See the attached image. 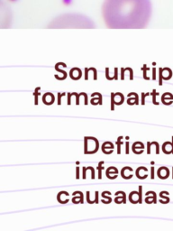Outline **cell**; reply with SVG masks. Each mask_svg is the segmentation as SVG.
Segmentation results:
<instances>
[{
  "mask_svg": "<svg viewBox=\"0 0 173 231\" xmlns=\"http://www.w3.org/2000/svg\"><path fill=\"white\" fill-rule=\"evenodd\" d=\"M151 0H105L102 12L110 28H143L152 16Z\"/></svg>",
  "mask_w": 173,
  "mask_h": 231,
  "instance_id": "cell-1",
  "label": "cell"
},
{
  "mask_svg": "<svg viewBox=\"0 0 173 231\" xmlns=\"http://www.w3.org/2000/svg\"><path fill=\"white\" fill-rule=\"evenodd\" d=\"M51 28H92L94 23L86 16L78 14H65L54 19L49 25Z\"/></svg>",
  "mask_w": 173,
  "mask_h": 231,
  "instance_id": "cell-2",
  "label": "cell"
},
{
  "mask_svg": "<svg viewBox=\"0 0 173 231\" xmlns=\"http://www.w3.org/2000/svg\"><path fill=\"white\" fill-rule=\"evenodd\" d=\"M99 149V142L96 137L85 136L84 137V154L93 155Z\"/></svg>",
  "mask_w": 173,
  "mask_h": 231,
  "instance_id": "cell-3",
  "label": "cell"
},
{
  "mask_svg": "<svg viewBox=\"0 0 173 231\" xmlns=\"http://www.w3.org/2000/svg\"><path fill=\"white\" fill-rule=\"evenodd\" d=\"M145 200L144 201L147 204L157 203V195L154 192H147L145 194Z\"/></svg>",
  "mask_w": 173,
  "mask_h": 231,
  "instance_id": "cell-4",
  "label": "cell"
},
{
  "mask_svg": "<svg viewBox=\"0 0 173 231\" xmlns=\"http://www.w3.org/2000/svg\"><path fill=\"white\" fill-rule=\"evenodd\" d=\"M115 202L117 204H121V203H126V195L124 192L122 191H118L115 192Z\"/></svg>",
  "mask_w": 173,
  "mask_h": 231,
  "instance_id": "cell-5",
  "label": "cell"
},
{
  "mask_svg": "<svg viewBox=\"0 0 173 231\" xmlns=\"http://www.w3.org/2000/svg\"><path fill=\"white\" fill-rule=\"evenodd\" d=\"M69 77H70L72 80H74V81L79 80V79L82 77V72H81V70L77 68V67L71 69V70L69 71Z\"/></svg>",
  "mask_w": 173,
  "mask_h": 231,
  "instance_id": "cell-6",
  "label": "cell"
},
{
  "mask_svg": "<svg viewBox=\"0 0 173 231\" xmlns=\"http://www.w3.org/2000/svg\"><path fill=\"white\" fill-rule=\"evenodd\" d=\"M144 145L142 142H135L133 144V146H132V150L133 152L135 153V155H141L144 153Z\"/></svg>",
  "mask_w": 173,
  "mask_h": 231,
  "instance_id": "cell-7",
  "label": "cell"
},
{
  "mask_svg": "<svg viewBox=\"0 0 173 231\" xmlns=\"http://www.w3.org/2000/svg\"><path fill=\"white\" fill-rule=\"evenodd\" d=\"M55 101V97L52 93L47 92L45 93L42 97V102L45 104V105H52Z\"/></svg>",
  "mask_w": 173,
  "mask_h": 231,
  "instance_id": "cell-8",
  "label": "cell"
},
{
  "mask_svg": "<svg viewBox=\"0 0 173 231\" xmlns=\"http://www.w3.org/2000/svg\"><path fill=\"white\" fill-rule=\"evenodd\" d=\"M157 175H158V177H159L160 179H162V180L167 179V178L170 176V171H169V169H168L167 167L164 166L160 167V168L158 169Z\"/></svg>",
  "mask_w": 173,
  "mask_h": 231,
  "instance_id": "cell-9",
  "label": "cell"
},
{
  "mask_svg": "<svg viewBox=\"0 0 173 231\" xmlns=\"http://www.w3.org/2000/svg\"><path fill=\"white\" fill-rule=\"evenodd\" d=\"M128 105H138L139 104V98L138 95L135 92H131L128 94V99H127Z\"/></svg>",
  "mask_w": 173,
  "mask_h": 231,
  "instance_id": "cell-10",
  "label": "cell"
},
{
  "mask_svg": "<svg viewBox=\"0 0 173 231\" xmlns=\"http://www.w3.org/2000/svg\"><path fill=\"white\" fill-rule=\"evenodd\" d=\"M109 148H111V149H114V148H115L114 145H113V143H111V142H105V143H103V145L101 146L102 152H103L104 154H106V155H111V154L114 152V151L108 150Z\"/></svg>",
  "mask_w": 173,
  "mask_h": 231,
  "instance_id": "cell-11",
  "label": "cell"
},
{
  "mask_svg": "<svg viewBox=\"0 0 173 231\" xmlns=\"http://www.w3.org/2000/svg\"><path fill=\"white\" fill-rule=\"evenodd\" d=\"M72 202L75 204L84 203V200H83V193H82L81 192H73Z\"/></svg>",
  "mask_w": 173,
  "mask_h": 231,
  "instance_id": "cell-12",
  "label": "cell"
},
{
  "mask_svg": "<svg viewBox=\"0 0 173 231\" xmlns=\"http://www.w3.org/2000/svg\"><path fill=\"white\" fill-rule=\"evenodd\" d=\"M162 101L164 105H171L173 102V95L170 92H165L162 97Z\"/></svg>",
  "mask_w": 173,
  "mask_h": 231,
  "instance_id": "cell-13",
  "label": "cell"
},
{
  "mask_svg": "<svg viewBox=\"0 0 173 231\" xmlns=\"http://www.w3.org/2000/svg\"><path fill=\"white\" fill-rule=\"evenodd\" d=\"M129 201L133 204L139 203V192L134 191L129 194Z\"/></svg>",
  "mask_w": 173,
  "mask_h": 231,
  "instance_id": "cell-14",
  "label": "cell"
},
{
  "mask_svg": "<svg viewBox=\"0 0 173 231\" xmlns=\"http://www.w3.org/2000/svg\"><path fill=\"white\" fill-rule=\"evenodd\" d=\"M162 150L166 155L172 154V142H165L162 145Z\"/></svg>",
  "mask_w": 173,
  "mask_h": 231,
  "instance_id": "cell-15",
  "label": "cell"
},
{
  "mask_svg": "<svg viewBox=\"0 0 173 231\" xmlns=\"http://www.w3.org/2000/svg\"><path fill=\"white\" fill-rule=\"evenodd\" d=\"M124 101H125V97H124V95H123L122 93H120V92L115 93V105L120 106V105H122V104L124 103Z\"/></svg>",
  "mask_w": 173,
  "mask_h": 231,
  "instance_id": "cell-16",
  "label": "cell"
},
{
  "mask_svg": "<svg viewBox=\"0 0 173 231\" xmlns=\"http://www.w3.org/2000/svg\"><path fill=\"white\" fill-rule=\"evenodd\" d=\"M118 173V170L117 168H115V166H110L108 169H106V175L108 179L112 180V175L111 174H117Z\"/></svg>",
  "mask_w": 173,
  "mask_h": 231,
  "instance_id": "cell-17",
  "label": "cell"
},
{
  "mask_svg": "<svg viewBox=\"0 0 173 231\" xmlns=\"http://www.w3.org/2000/svg\"><path fill=\"white\" fill-rule=\"evenodd\" d=\"M172 76V72L170 68H164L162 69V77H163V80L165 81H168L171 78Z\"/></svg>",
  "mask_w": 173,
  "mask_h": 231,
  "instance_id": "cell-18",
  "label": "cell"
},
{
  "mask_svg": "<svg viewBox=\"0 0 173 231\" xmlns=\"http://www.w3.org/2000/svg\"><path fill=\"white\" fill-rule=\"evenodd\" d=\"M126 171H129V172H133V168L130 166H125L123 169H122V171H121V175L122 177L125 179V180H129V179H131L132 177H130L129 175H127L128 173H126Z\"/></svg>",
  "mask_w": 173,
  "mask_h": 231,
  "instance_id": "cell-19",
  "label": "cell"
},
{
  "mask_svg": "<svg viewBox=\"0 0 173 231\" xmlns=\"http://www.w3.org/2000/svg\"><path fill=\"white\" fill-rule=\"evenodd\" d=\"M110 195H111V193H110L109 192H102V194H101V196H102L103 198H106V201L102 200V201H101V202H103V203H105V204L111 203V202H112V198L110 197Z\"/></svg>",
  "mask_w": 173,
  "mask_h": 231,
  "instance_id": "cell-20",
  "label": "cell"
},
{
  "mask_svg": "<svg viewBox=\"0 0 173 231\" xmlns=\"http://www.w3.org/2000/svg\"><path fill=\"white\" fill-rule=\"evenodd\" d=\"M90 103L92 105H102L103 104V102H102V95L100 94L97 99L95 98V97H92V99L90 100Z\"/></svg>",
  "mask_w": 173,
  "mask_h": 231,
  "instance_id": "cell-21",
  "label": "cell"
},
{
  "mask_svg": "<svg viewBox=\"0 0 173 231\" xmlns=\"http://www.w3.org/2000/svg\"><path fill=\"white\" fill-rule=\"evenodd\" d=\"M55 71H57L58 72H60V73L61 74V81H63V80H65L66 78H67V73L64 72V71H62V70H60V64H59V62L55 64Z\"/></svg>",
  "mask_w": 173,
  "mask_h": 231,
  "instance_id": "cell-22",
  "label": "cell"
},
{
  "mask_svg": "<svg viewBox=\"0 0 173 231\" xmlns=\"http://www.w3.org/2000/svg\"><path fill=\"white\" fill-rule=\"evenodd\" d=\"M123 136H118V138L116 140V142H115V144L117 145V154L118 155H120L121 154V146H122V145H124V143H123Z\"/></svg>",
  "mask_w": 173,
  "mask_h": 231,
  "instance_id": "cell-23",
  "label": "cell"
},
{
  "mask_svg": "<svg viewBox=\"0 0 173 231\" xmlns=\"http://www.w3.org/2000/svg\"><path fill=\"white\" fill-rule=\"evenodd\" d=\"M105 164V162L104 161H102V162H99L98 163V166H97V171H98V179L99 180H101L102 179V170L104 169V166H103V164Z\"/></svg>",
  "mask_w": 173,
  "mask_h": 231,
  "instance_id": "cell-24",
  "label": "cell"
},
{
  "mask_svg": "<svg viewBox=\"0 0 173 231\" xmlns=\"http://www.w3.org/2000/svg\"><path fill=\"white\" fill-rule=\"evenodd\" d=\"M165 194L169 195V192H162L160 193V195H159L161 198H163L164 200H165L163 202H162V204H167L170 202V198H169L168 196H165Z\"/></svg>",
  "mask_w": 173,
  "mask_h": 231,
  "instance_id": "cell-25",
  "label": "cell"
},
{
  "mask_svg": "<svg viewBox=\"0 0 173 231\" xmlns=\"http://www.w3.org/2000/svg\"><path fill=\"white\" fill-rule=\"evenodd\" d=\"M40 90H41V88L37 87L33 92V96H34V105H38V97L40 95Z\"/></svg>",
  "mask_w": 173,
  "mask_h": 231,
  "instance_id": "cell-26",
  "label": "cell"
},
{
  "mask_svg": "<svg viewBox=\"0 0 173 231\" xmlns=\"http://www.w3.org/2000/svg\"><path fill=\"white\" fill-rule=\"evenodd\" d=\"M143 71H144V80H150V78L147 76V72L148 71H150V68L149 67H147V65L146 64H144V66H143Z\"/></svg>",
  "mask_w": 173,
  "mask_h": 231,
  "instance_id": "cell-27",
  "label": "cell"
},
{
  "mask_svg": "<svg viewBox=\"0 0 173 231\" xmlns=\"http://www.w3.org/2000/svg\"><path fill=\"white\" fill-rule=\"evenodd\" d=\"M151 95L153 96V103L154 105H159V102L156 101V96L159 95V93H157L156 90H153V92L151 93Z\"/></svg>",
  "mask_w": 173,
  "mask_h": 231,
  "instance_id": "cell-28",
  "label": "cell"
},
{
  "mask_svg": "<svg viewBox=\"0 0 173 231\" xmlns=\"http://www.w3.org/2000/svg\"><path fill=\"white\" fill-rule=\"evenodd\" d=\"M115 93L112 92L111 93V110L114 111L115 110Z\"/></svg>",
  "mask_w": 173,
  "mask_h": 231,
  "instance_id": "cell-29",
  "label": "cell"
},
{
  "mask_svg": "<svg viewBox=\"0 0 173 231\" xmlns=\"http://www.w3.org/2000/svg\"><path fill=\"white\" fill-rule=\"evenodd\" d=\"M162 81H163V77H162V68L159 69V85L162 86Z\"/></svg>",
  "mask_w": 173,
  "mask_h": 231,
  "instance_id": "cell-30",
  "label": "cell"
},
{
  "mask_svg": "<svg viewBox=\"0 0 173 231\" xmlns=\"http://www.w3.org/2000/svg\"><path fill=\"white\" fill-rule=\"evenodd\" d=\"M139 203H143V186H139Z\"/></svg>",
  "mask_w": 173,
  "mask_h": 231,
  "instance_id": "cell-31",
  "label": "cell"
},
{
  "mask_svg": "<svg viewBox=\"0 0 173 231\" xmlns=\"http://www.w3.org/2000/svg\"><path fill=\"white\" fill-rule=\"evenodd\" d=\"M151 95V93H142V99H141V104L142 105H145V98L147 97V96H150Z\"/></svg>",
  "mask_w": 173,
  "mask_h": 231,
  "instance_id": "cell-32",
  "label": "cell"
},
{
  "mask_svg": "<svg viewBox=\"0 0 173 231\" xmlns=\"http://www.w3.org/2000/svg\"><path fill=\"white\" fill-rule=\"evenodd\" d=\"M93 72V67L91 68H85V80L87 81L88 80V72Z\"/></svg>",
  "mask_w": 173,
  "mask_h": 231,
  "instance_id": "cell-33",
  "label": "cell"
},
{
  "mask_svg": "<svg viewBox=\"0 0 173 231\" xmlns=\"http://www.w3.org/2000/svg\"><path fill=\"white\" fill-rule=\"evenodd\" d=\"M66 93H58V105H61V98L65 96Z\"/></svg>",
  "mask_w": 173,
  "mask_h": 231,
  "instance_id": "cell-34",
  "label": "cell"
},
{
  "mask_svg": "<svg viewBox=\"0 0 173 231\" xmlns=\"http://www.w3.org/2000/svg\"><path fill=\"white\" fill-rule=\"evenodd\" d=\"M72 96L76 97V105H79V99H80V94H78L76 92L72 93Z\"/></svg>",
  "mask_w": 173,
  "mask_h": 231,
  "instance_id": "cell-35",
  "label": "cell"
},
{
  "mask_svg": "<svg viewBox=\"0 0 173 231\" xmlns=\"http://www.w3.org/2000/svg\"><path fill=\"white\" fill-rule=\"evenodd\" d=\"M152 144L155 146L156 147V155H159L160 154V146H159V143L157 142H152Z\"/></svg>",
  "mask_w": 173,
  "mask_h": 231,
  "instance_id": "cell-36",
  "label": "cell"
},
{
  "mask_svg": "<svg viewBox=\"0 0 173 231\" xmlns=\"http://www.w3.org/2000/svg\"><path fill=\"white\" fill-rule=\"evenodd\" d=\"M87 169L91 171V179H95V170H94V168L92 166H88Z\"/></svg>",
  "mask_w": 173,
  "mask_h": 231,
  "instance_id": "cell-37",
  "label": "cell"
},
{
  "mask_svg": "<svg viewBox=\"0 0 173 231\" xmlns=\"http://www.w3.org/2000/svg\"><path fill=\"white\" fill-rule=\"evenodd\" d=\"M79 94H80V96H83V97H84V99H85L84 104H85V105H87V104H88V100H87V95H86V93L82 92V93H79Z\"/></svg>",
  "mask_w": 173,
  "mask_h": 231,
  "instance_id": "cell-38",
  "label": "cell"
},
{
  "mask_svg": "<svg viewBox=\"0 0 173 231\" xmlns=\"http://www.w3.org/2000/svg\"><path fill=\"white\" fill-rule=\"evenodd\" d=\"M152 143L151 142H147V154L151 155V146H152Z\"/></svg>",
  "mask_w": 173,
  "mask_h": 231,
  "instance_id": "cell-39",
  "label": "cell"
},
{
  "mask_svg": "<svg viewBox=\"0 0 173 231\" xmlns=\"http://www.w3.org/2000/svg\"><path fill=\"white\" fill-rule=\"evenodd\" d=\"M125 68H122L121 69V80L124 81L125 80Z\"/></svg>",
  "mask_w": 173,
  "mask_h": 231,
  "instance_id": "cell-40",
  "label": "cell"
},
{
  "mask_svg": "<svg viewBox=\"0 0 173 231\" xmlns=\"http://www.w3.org/2000/svg\"><path fill=\"white\" fill-rule=\"evenodd\" d=\"M68 95V105L71 104V97H72V93H67Z\"/></svg>",
  "mask_w": 173,
  "mask_h": 231,
  "instance_id": "cell-41",
  "label": "cell"
},
{
  "mask_svg": "<svg viewBox=\"0 0 173 231\" xmlns=\"http://www.w3.org/2000/svg\"><path fill=\"white\" fill-rule=\"evenodd\" d=\"M129 142L127 141L126 143H125V154L126 155H129Z\"/></svg>",
  "mask_w": 173,
  "mask_h": 231,
  "instance_id": "cell-42",
  "label": "cell"
},
{
  "mask_svg": "<svg viewBox=\"0 0 173 231\" xmlns=\"http://www.w3.org/2000/svg\"><path fill=\"white\" fill-rule=\"evenodd\" d=\"M118 79V69L115 68V73H114V80H117Z\"/></svg>",
  "mask_w": 173,
  "mask_h": 231,
  "instance_id": "cell-43",
  "label": "cell"
},
{
  "mask_svg": "<svg viewBox=\"0 0 173 231\" xmlns=\"http://www.w3.org/2000/svg\"><path fill=\"white\" fill-rule=\"evenodd\" d=\"M86 171H87L86 167H83V175H82V179H84V180L86 178Z\"/></svg>",
  "mask_w": 173,
  "mask_h": 231,
  "instance_id": "cell-44",
  "label": "cell"
},
{
  "mask_svg": "<svg viewBox=\"0 0 173 231\" xmlns=\"http://www.w3.org/2000/svg\"><path fill=\"white\" fill-rule=\"evenodd\" d=\"M76 179L78 180L79 179V167H76Z\"/></svg>",
  "mask_w": 173,
  "mask_h": 231,
  "instance_id": "cell-45",
  "label": "cell"
},
{
  "mask_svg": "<svg viewBox=\"0 0 173 231\" xmlns=\"http://www.w3.org/2000/svg\"><path fill=\"white\" fill-rule=\"evenodd\" d=\"M153 81H155L156 80V68H153Z\"/></svg>",
  "mask_w": 173,
  "mask_h": 231,
  "instance_id": "cell-46",
  "label": "cell"
},
{
  "mask_svg": "<svg viewBox=\"0 0 173 231\" xmlns=\"http://www.w3.org/2000/svg\"><path fill=\"white\" fill-rule=\"evenodd\" d=\"M106 78L109 81V68H106Z\"/></svg>",
  "mask_w": 173,
  "mask_h": 231,
  "instance_id": "cell-47",
  "label": "cell"
},
{
  "mask_svg": "<svg viewBox=\"0 0 173 231\" xmlns=\"http://www.w3.org/2000/svg\"><path fill=\"white\" fill-rule=\"evenodd\" d=\"M98 194H99V192H96V195H95V203L96 204L98 203Z\"/></svg>",
  "mask_w": 173,
  "mask_h": 231,
  "instance_id": "cell-48",
  "label": "cell"
},
{
  "mask_svg": "<svg viewBox=\"0 0 173 231\" xmlns=\"http://www.w3.org/2000/svg\"><path fill=\"white\" fill-rule=\"evenodd\" d=\"M151 178L153 180L154 179V167L153 166H152V168H151Z\"/></svg>",
  "mask_w": 173,
  "mask_h": 231,
  "instance_id": "cell-49",
  "label": "cell"
},
{
  "mask_svg": "<svg viewBox=\"0 0 173 231\" xmlns=\"http://www.w3.org/2000/svg\"><path fill=\"white\" fill-rule=\"evenodd\" d=\"M172 154H173V136H172Z\"/></svg>",
  "mask_w": 173,
  "mask_h": 231,
  "instance_id": "cell-50",
  "label": "cell"
}]
</instances>
